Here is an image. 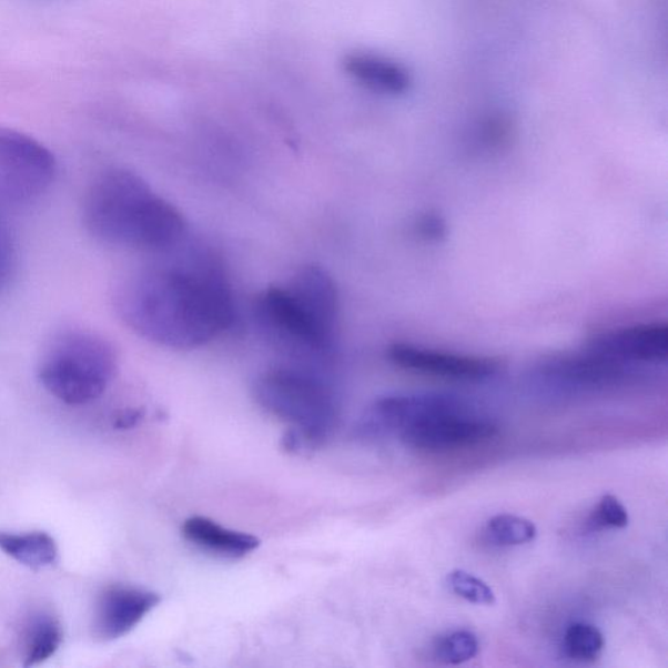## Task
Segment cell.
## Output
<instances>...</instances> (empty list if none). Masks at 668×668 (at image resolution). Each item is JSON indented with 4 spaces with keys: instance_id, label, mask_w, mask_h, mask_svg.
<instances>
[{
    "instance_id": "obj_1",
    "label": "cell",
    "mask_w": 668,
    "mask_h": 668,
    "mask_svg": "<svg viewBox=\"0 0 668 668\" xmlns=\"http://www.w3.org/2000/svg\"><path fill=\"white\" fill-rule=\"evenodd\" d=\"M155 256L118 294L119 314L132 331L154 344L188 351L233 325L235 298L220 256L188 241Z\"/></svg>"
},
{
    "instance_id": "obj_2",
    "label": "cell",
    "mask_w": 668,
    "mask_h": 668,
    "mask_svg": "<svg viewBox=\"0 0 668 668\" xmlns=\"http://www.w3.org/2000/svg\"><path fill=\"white\" fill-rule=\"evenodd\" d=\"M84 225L99 241L159 255L188 237L182 213L155 194L143 178L111 169L91 185L84 200Z\"/></svg>"
},
{
    "instance_id": "obj_3",
    "label": "cell",
    "mask_w": 668,
    "mask_h": 668,
    "mask_svg": "<svg viewBox=\"0 0 668 668\" xmlns=\"http://www.w3.org/2000/svg\"><path fill=\"white\" fill-rule=\"evenodd\" d=\"M338 292L318 265L303 266L285 285L266 289L254 303V317L277 351L300 361L330 362L336 353Z\"/></svg>"
},
{
    "instance_id": "obj_4",
    "label": "cell",
    "mask_w": 668,
    "mask_h": 668,
    "mask_svg": "<svg viewBox=\"0 0 668 668\" xmlns=\"http://www.w3.org/2000/svg\"><path fill=\"white\" fill-rule=\"evenodd\" d=\"M256 403L289 426L284 449L304 455L321 448L336 428V393L313 370L276 367L260 374L252 385Z\"/></svg>"
},
{
    "instance_id": "obj_5",
    "label": "cell",
    "mask_w": 668,
    "mask_h": 668,
    "mask_svg": "<svg viewBox=\"0 0 668 668\" xmlns=\"http://www.w3.org/2000/svg\"><path fill=\"white\" fill-rule=\"evenodd\" d=\"M113 346L99 334L65 331L50 341L39 377L51 396L71 406L100 398L115 375Z\"/></svg>"
},
{
    "instance_id": "obj_6",
    "label": "cell",
    "mask_w": 668,
    "mask_h": 668,
    "mask_svg": "<svg viewBox=\"0 0 668 668\" xmlns=\"http://www.w3.org/2000/svg\"><path fill=\"white\" fill-rule=\"evenodd\" d=\"M53 153L26 133L0 128V211L31 204L53 184Z\"/></svg>"
},
{
    "instance_id": "obj_7",
    "label": "cell",
    "mask_w": 668,
    "mask_h": 668,
    "mask_svg": "<svg viewBox=\"0 0 668 668\" xmlns=\"http://www.w3.org/2000/svg\"><path fill=\"white\" fill-rule=\"evenodd\" d=\"M499 428L484 418L467 415L462 404L427 415L401 428V441L423 452H449L477 447L493 441Z\"/></svg>"
},
{
    "instance_id": "obj_8",
    "label": "cell",
    "mask_w": 668,
    "mask_h": 668,
    "mask_svg": "<svg viewBox=\"0 0 668 668\" xmlns=\"http://www.w3.org/2000/svg\"><path fill=\"white\" fill-rule=\"evenodd\" d=\"M387 356L399 368L453 381H485L500 367L499 361L489 356L447 353L407 343L392 344Z\"/></svg>"
},
{
    "instance_id": "obj_9",
    "label": "cell",
    "mask_w": 668,
    "mask_h": 668,
    "mask_svg": "<svg viewBox=\"0 0 668 668\" xmlns=\"http://www.w3.org/2000/svg\"><path fill=\"white\" fill-rule=\"evenodd\" d=\"M585 348L632 366L635 363L666 362L668 325L656 322L607 331L589 338Z\"/></svg>"
},
{
    "instance_id": "obj_10",
    "label": "cell",
    "mask_w": 668,
    "mask_h": 668,
    "mask_svg": "<svg viewBox=\"0 0 668 668\" xmlns=\"http://www.w3.org/2000/svg\"><path fill=\"white\" fill-rule=\"evenodd\" d=\"M160 603L158 593L135 586H110L100 598L95 634L103 641L128 636Z\"/></svg>"
},
{
    "instance_id": "obj_11",
    "label": "cell",
    "mask_w": 668,
    "mask_h": 668,
    "mask_svg": "<svg viewBox=\"0 0 668 668\" xmlns=\"http://www.w3.org/2000/svg\"><path fill=\"white\" fill-rule=\"evenodd\" d=\"M632 365L588 348L581 353L553 355L542 366V373L547 376L586 387H608L625 382L632 376Z\"/></svg>"
},
{
    "instance_id": "obj_12",
    "label": "cell",
    "mask_w": 668,
    "mask_h": 668,
    "mask_svg": "<svg viewBox=\"0 0 668 668\" xmlns=\"http://www.w3.org/2000/svg\"><path fill=\"white\" fill-rule=\"evenodd\" d=\"M343 65L348 77L370 91L399 95L412 87L409 71L388 58L356 51L344 58Z\"/></svg>"
},
{
    "instance_id": "obj_13",
    "label": "cell",
    "mask_w": 668,
    "mask_h": 668,
    "mask_svg": "<svg viewBox=\"0 0 668 668\" xmlns=\"http://www.w3.org/2000/svg\"><path fill=\"white\" fill-rule=\"evenodd\" d=\"M182 534L191 544L230 558H243L260 546V539L251 534L224 528L202 516L185 519Z\"/></svg>"
},
{
    "instance_id": "obj_14",
    "label": "cell",
    "mask_w": 668,
    "mask_h": 668,
    "mask_svg": "<svg viewBox=\"0 0 668 668\" xmlns=\"http://www.w3.org/2000/svg\"><path fill=\"white\" fill-rule=\"evenodd\" d=\"M0 551L32 570L54 567L59 561L57 542L47 532H0Z\"/></svg>"
},
{
    "instance_id": "obj_15",
    "label": "cell",
    "mask_w": 668,
    "mask_h": 668,
    "mask_svg": "<svg viewBox=\"0 0 668 668\" xmlns=\"http://www.w3.org/2000/svg\"><path fill=\"white\" fill-rule=\"evenodd\" d=\"M63 642V628L55 616L42 614L36 618L27 636L24 666L47 662Z\"/></svg>"
},
{
    "instance_id": "obj_16",
    "label": "cell",
    "mask_w": 668,
    "mask_h": 668,
    "mask_svg": "<svg viewBox=\"0 0 668 668\" xmlns=\"http://www.w3.org/2000/svg\"><path fill=\"white\" fill-rule=\"evenodd\" d=\"M564 649L575 662L593 664L603 655L605 637L596 626L575 623L564 636Z\"/></svg>"
},
{
    "instance_id": "obj_17",
    "label": "cell",
    "mask_w": 668,
    "mask_h": 668,
    "mask_svg": "<svg viewBox=\"0 0 668 668\" xmlns=\"http://www.w3.org/2000/svg\"><path fill=\"white\" fill-rule=\"evenodd\" d=\"M486 534L495 545L510 547L529 544L536 539L538 530L530 519L506 514L489 518Z\"/></svg>"
},
{
    "instance_id": "obj_18",
    "label": "cell",
    "mask_w": 668,
    "mask_h": 668,
    "mask_svg": "<svg viewBox=\"0 0 668 668\" xmlns=\"http://www.w3.org/2000/svg\"><path fill=\"white\" fill-rule=\"evenodd\" d=\"M479 651V641L470 630H456L443 638L435 647L436 658L445 665H463Z\"/></svg>"
},
{
    "instance_id": "obj_19",
    "label": "cell",
    "mask_w": 668,
    "mask_h": 668,
    "mask_svg": "<svg viewBox=\"0 0 668 668\" xmlns=\"http://www.w3.org/2000/svg\"><path fill=\"white\" fill-rule=\"evenodd\" d=\"M449 589L459 598L474 605L493 606L496 603L495 593L488 584L463 569L451 571L447 577Z\"/></svg>"
},
{
    "instance_id": "obj_20",
    "label": "cell",
    "mask_w": 668,
    "mask_h": 668,
    "mask_svg": "<svg viewBox=\"0 0 668 668\" xmlns=\"http://www.w3.org/2000/svg\"><path fill=\"white\" fill-rule=\"evenodd\" d=\"M3 214L0 211V294L10 285L18 264L17 243Z\"/></svg>"
},
{
    "instance_id": "obj_21",
    "label": "cell",
    "mask_w": 668,
    "mask_h": 668,
    "mask_svg": "<svg viewBox=\"0 0 668 668\" xmlns=\"http://www.w3.org/2000/svg\"><path fill=\"white\" fill-rule=\"evenodd\" d=\"M593 523L599 528L625 529L629 524L628 510L618 497L605 495L594 509Z\"/></svg>"
},
{
    "instance_id": "obj_22",
    "label": "cell",
    "mask_w": 668,
    "mask_h": 668,
    "mask_svg": "<svg viewBox=\"0 0 668 668\" xmlns=\"http://www.w3.org/2000/svg\"><path fill=\"white\" fill-rule=\"evenodd\" d=\"M418 232L427 240L437 241L445 234V222L434 214H426L418 221Z\"/></svg>"
},
{
    "instance_id": "obj_23",
    "label": "cell",
    "mask_w": 668,
    "mask_h": 668,
    "mask_svg": "<svg viewBox=\"0 0 668 668\" xmlns=\"http://www.w3.org/2000/svg\"><path fill=\"white\" fill-rule=\"evenodd\" d=\"M141 419V413L138 411H125L118 415L114 422L117 428H131L138 425Z\"/></svg>"
}]
</instances>
